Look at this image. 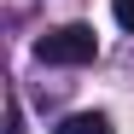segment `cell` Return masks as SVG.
<instances>
[{
  "label": "cell",
  "mask_w": 134,
  "mask_h": 134,
  "mask_svg": "<svg viewBox=\"0 0 134 134\" xmlns=\"http://www.w3.org/2000/svg\"><path fill=\"white\" fill-rule=\"evenodd\" d=\"M35 58L41 64H93L99 58V35L87 24H64V29H47L35 41Z\"/></svg>",
  "instance_id": "6da1fadb"
},
{
  "label": "cell",
  "mask_w": 134,
  "mask_h": 134,
  "mask_svg": "<svg viewBox=\"0 0 134 134\" xmlns=\"http://www.w3.org/2000/svg\"><path fill=\"white\" fill-rule=\"evenodd\" d=\"M111 18H117V24L134 35V0H111Z\"/></svg>",
  "instance_id": "3957f363"
},
{
  "label": "cell",
  "mask_w": 134,
  "mask_h": 134,
  "mask_svg": "<svg viewBox=\"0 0 134 134\" xmlns=\"http://www.w3.org/2000/svg\"><path fill=\"white\" fill-rule=\"evenodd\" d=\"M53 134H111V117L105 111H70Z\"/></svg>",
  "instance_id": "7a4b0ae2"
}]
</instances>
